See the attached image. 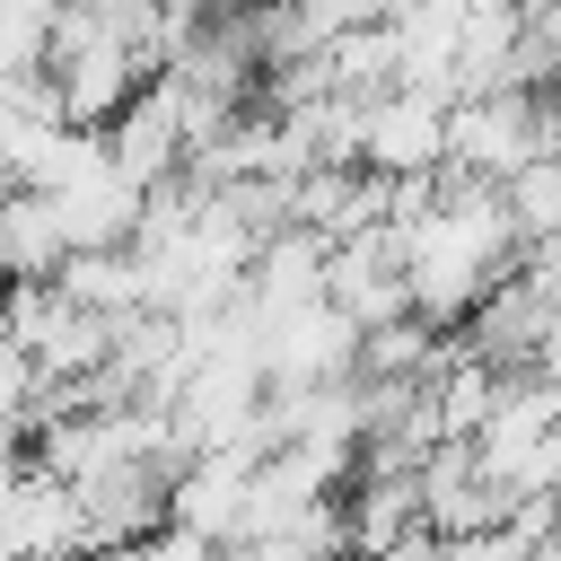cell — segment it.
Wrapping results in <instances>:
<instances>
[{
    "label": "cell",
    "instance_id": "6da1fadb",
    "mask_svg": "<svg viewBox=\"0 0 561 561\" xmlns=\"http://www.w3.org/2000/svg\"><path fill=\"white\" fill-rule=\"evenodd\" d=\"M386 228H394V254H403V298L438 333L465 324L526 254L500 184H473V175H438V193L412 219H386Z\"/></svg>",
    "mask_w": 561,
    "mask_h": 561
},
{
    "label": "cell",
    "instance_id": "7a4b0ae2",
    "mask_svg": "<svg viewBox=\"0 0 561 561\" xmlns=\"http://www.w3.org/2000/svg\"><path fill=\"white\" fill-rule=\"evenodd\" d=\"M552 149V96L526 88H491V96H456L447 105V175L473 184H508L526 158Z\"/></svg>",
    "mask_w": 561,
    "mask_h": 561
},
{
    "label": "cell",
    "instance_id": "3957f363",
    "mask_svg": "<svg viewBox=\"0 0 561 561\" xmlns=\"http://www.w3.org/2000/svg\"><path fill=\"white\" fill-rule=\"evenodd\" d=\"M254 333H263V386H272V394L342 386V377L359 368V324H351L333 298H316V307H298V316H280V324H254Z\"/></svg>",
    "mask_w": 561,
    "mask_h": 561
},
{
    "label": "cell",
    "instance_id": "277c9868",
    "mask_svg": "<svg viewBox=\"0 0 561 561\" xmlns=\"http://www.w3.org/2000/svg\"><path fill=\"white\" fill-rule=\"evenodd\" d=\"M359 167L386 175V184L438 175L447 167V105L438 96H412V88L368 96V114H359Z\"/></svg>",
    "mask_w": 561,
    "mask_h": 561
},
{
    "label": "cell",
    "instance_id": "5b68a950",
    "mask_svg": "<svg viewBox=\"0 0 561 561\" xmlns=\"http://www.w3.org/2000/svg\"><path fill=\"white\" fill-rule=\"evenodd\" d=\"M105 158H114V175L123 184H167V175H184V123H175V88H167V70L105 123Z\"/></svg>",
    "mask_w": 561,
    "mask_h": 561
},
{
    "label": "cell",
    "instance_id": "8992f818",
    "mask_svg": "<svg viewBox=\"0 0 561 561\" xmlns=\"http://www.w3.org/2000/svg\"><path fill=\"white\" fill-rule=\"evenodd\" d=\"M61 263H70V237H61L53 202L9 184L0 193V289H44Z\"/></svg>",
    "mask_w": 561,
    "mask_h": 561
},
{
    "label": "cell",
    "instance_id": "52a82bcc",
    "mask_svg": "<svg viewBox=\"0 0 561 561\" xmlns=\"http://www.w3.org/2000/svg\"><path fill=\"white\" fill-rule=\"evenodd\" d=\"M53 289H61L70 307H88V316H140V307H149V280H140V254H131V245H88V254H70V263L53 272Z\"/></svg>",
    "mask_w": 561,
    "mask_h": 561
},
{
    "label": "cell",
    "instance_id": "ba28073f",
    "mask_svg": "<svg viewBox=\"0 0 561 561\" xmlns=\"http://www.w3.org/2000/svg\"><path fill=\"white\" fill-rule=\"evenodd\" d=\"M508 219H517V245H561V149L526 158L508 184H500Z\"/></svg>",
    "mask_w": 561,
    "mask_h": 561
},
{
    "label": "cell",
    "instance_id": "9c48e42d",
    "mask_svg": "<svg viewBox=\"0 0 561 561\" xmlns=\"http://www.w3.org/2000/svg\"><path fill=\"white\" fill-rule=\"evenodd\" d=\"M386 9H394V0H289V18H298V44H307V53H324L333 35L386 26Z\"/></svg>",
    "mask_w": 561,
    "mask_h": 561
},
{
    "label": "cell",
    "instance_id": "30bf717a",
    "mask_svg": "<svg viewBox=\"0 0 561 561\" xmlns=\"http://www.w3.org/2000/svg\"><path fill=\"white\" fill-rule=\"evenodd\" d=\"M0 193H9V184H0Z\"/></svg>",
    "mask_w": 561,
    "mask_h": 561
}]
</instances>
